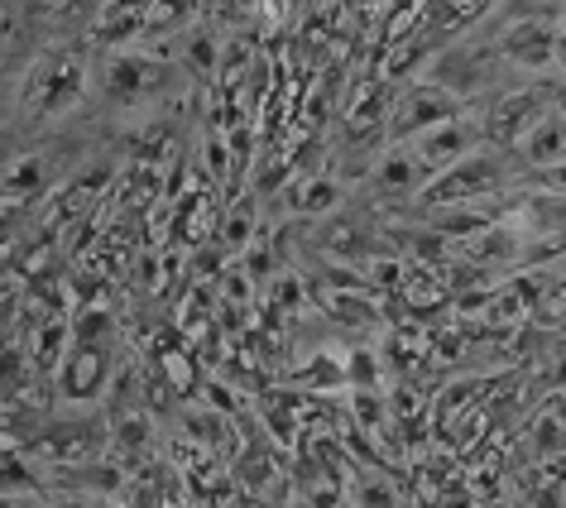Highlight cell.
Segmentation results:
<instances>
[{"mask_svg": "<svg viewBox=\"0 0 566 508\" xmlns=\"http://www.w3.org/2000/svg\"><path fill=\"white\" fill-rule=\"evenodd\" d=\"M106 374H111L106 346L73 341V350H67L59 364V389H63V399H73V403H92V399H102Z\"/></svg>", "mask_w": 566, "mask_h": 508, "instance_id": "1", "label": "cell"}, {"mask_svg": "<svg viewBox=\"0 0 566 508\" xmlns=\"http://www.w3.org/2000/svg\"><path fill=\"white\" fill-rule=\"evenodd\" d=\"M447 120H457V102H451V96L413 92V96H403L394 130L399 135H428V130H437V125H447Z\"/></svg>", "mask_w": 566, "mask_h": 508, "instance_id": "2", "label": "cell"}, {"mask_svg": "<svg viewBox=\"0 0 566 508\" xmlns=\"http://www.w3.org/2000/svg\"><path fill=\"white\" fill-rule=\"evenodd\" d=\"M494 178H500V168H494V159H471V163H461V168H451V173H442L432 182V202H451V197H471V192H485L494 188Z\"/></svg>", "mask_w": 566, "mask_h": 508, "instance_id": "3", "label": "cell"}, {"mask_svg": "<svg viewBox=\"0 0 566 508\" xmlns=\"http://www.w3.org/2000/svg\"><path fill=\"white\" fill-rule=\"evenodd\" d=\"M465 149H471V130L457 125V120H447V125H437V130L418 135V154H413V159H422L428 168H442V163H457Z\"/></svg>", "mask_w": 566, "mask_h": 508, "instance_id": "4", "label": "cell"}, {"mask_svg": "<svg viewBox=\"0 0 566 508\" xmlns=\"http://www.w3.org/2000/svg\"><path fill=\"white\" fill-rule=\"evenodd\" d=\"M523 159L528 163H562L566 159V120L547 116L537 130H528V139H523Z\"/></svg>", "mask_w": 566, "mask_h": 508, "instance_id": "5", "label": "cell"}, {"mask_svg": "<svg viewBox=\"0 0 566 508\" xmlns=\"http://www.w3.org/2000/svg\"><path fill=\"white\" fill-rule=\"evenodd\" d=\"M0 192H6L10 202L44 192V159H34V154H30V159H20V163L6 173V182H0Z\"/></svg>", "mask_w": 566, "mask_h": 508, "instance_id": "6", "label": "cell"}, {"mask_svg": "<svg viewBox=\"0 0 566 508\" xmlns=\"http://www.w3.org/2000/svg\"><path fill=\"white\" fill-rule=\"evenodd\" d=\"M509 53H514L518 63H528V67H543V63L552 59V39H547V30L528 24V30H514V34H509Z\"/></svg>", "mask_w": 566, "mask_h": 508, "instance_id": "7", "label": "cell"}, {"mask_svg": "<svg viewBox=\"0 0 566 508\" xmlns=\"http://www.w3.org/2000/svg\"><path fill=\"white\" fill-rule=\"evenodd\" d=\"M533 110H537V102H533V96H514V102H504L500 110H494V135H500V139H514L518 130H528V125H533Z\"/></svg>", "mask_w": 566, "mask_h": 508, "instance_id": "8", "label": "cell"}, {"mask_svg": "<svg viewBox=\"0 0 566 508\" xmlns=\"http://www.w3.org/2000/svg\"><path fill=\"white\" fill-rule=\"evenodd\" d=\"M145 77H149V67L139 59H116V63H111V96L135 102V96L145 92Z\"/></svg>", "mask_w": 566, "mask_h": 508, "instance_id": "9", "label": "cell"}, {"mask_svg": "<svg viewBox=\"0 0 566 508\" xmlns=\"http://www.w3.org/2000/svg\"><path fill=\"white\" fill-rule=\"evenodd\" d=\"M59 341H67V327H63V321H49V327H44V336H39V364H53V360H59Z\"/></svg>", "mask_w": 566, "mask_h": 508, "instance_id": "10", "label": "cell"}, {"mask_svg": "<svg viewBox=\"0 0 566 508\" xmlns=\"http://www.w3.org/2000/svg\"><path fill=\"white\" fill-rule=\"evenodd\" d=\"M336 202V182H313L303 197V211H322V207H332Z\"/></svg>", "mask_w": 566, "mask_h": 508, "instance_id": "11", "label": "cell"}, {"mask_svg": "<svg viewBox=\"0 0 566 508\" xmlns=\"http://www.w3.org/2000/svg\"><path fill=\"white\" fill-rule=\"evenodd\" d=\"M120 442L130 446V451H135V446H145V442H149V422H145V417H125V427H120Z\"/></svg>", "mask_w": 566, "mask_h": 508, "instance_id": "12", "label": "cell"}, {"mask_svg": "<svg viewBox=\"0 0 566 508\" xmlns=\"http://www.w3.org/2000/svg\"><path fill=\"white\" fill-rule=\"evenodd\" d=\"M365 508H394V504H389V489H379V485L365 489Z\"/></svg>", "mask_w": 566, "mask_h": 508, "instance_id": "13", "label": "cell"}]
</instances>
